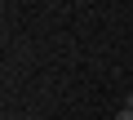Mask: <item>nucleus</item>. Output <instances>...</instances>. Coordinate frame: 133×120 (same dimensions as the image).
<instances>
[{"label":"nucleus","instance_id":"obj_1","mask_svg":"<svg viewBox=\"0 0 133 120\" xmlns=\"http://www.w3.org/2000/svg\"><path fill=\"white\" fill-rule=\"evenodd\" d=\"M115 120H133V107H120V111H115Z\"/></svg>","mask_w":133,"mask_h":120}]
</instances>
